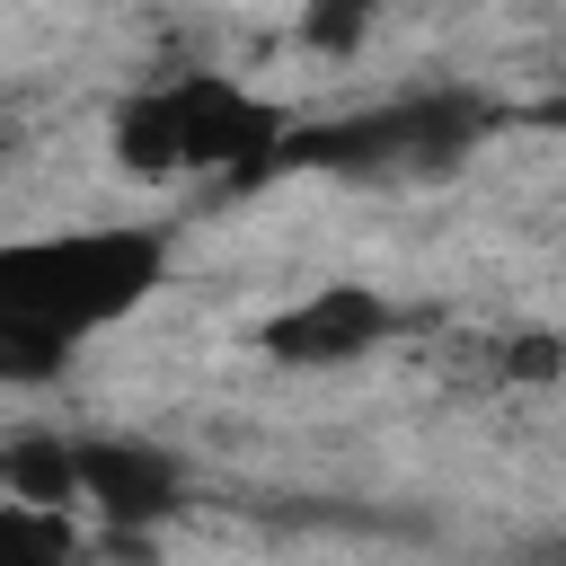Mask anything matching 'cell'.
<instances>
[{
  "label": "cell",
  "mask_w": 566,
  "mask_h": 566,
  "mask_svg": "<svg viewBox=\"0 0 566 566\" xmlns=\"http://www.w3.org/2000/svg\"><path fill=\"white\" fill-rule=\"evenodd\" d=\"M0 566H80L71 513H27L0 495Z\"/></svg>",
  "instance_id": "cell-6"
},
{
  "label": "cell",
  "mask_w": 566,
  "mask_h": 566,
  "mask_svg": "<svg viewBox=\"0 0 566 566\" xmlns=\"http://www.w3.org/2000/svg\"><path fill=\"white\" fill-rule=\"evenodd\" d=\"M513 371H531V380H548V371H557V345H548V336H522V363H513Z\"/></svg>",
  "instance_id": "cell-9"
},
{
  "label": "cell",
  "mask_w": 566,
  "mask_h": 566,
  "mask_svg": "<svg viewBox=\"0 0 566 566\" xmlns=\"http://www.w3.org/2000/svg\"><path fill=\"white\" fill-rule=\"evenodd\" d=\"M159 283V239L150 230H53V239H9L0 248V336L71 354L80 336L115 327L142 310Z\"/></svg>",
  "instance_id": "cell-1"
},
{
  "label": "cell",
  "mask_w": 566,
  "mask_h": 566,
  "mask_svg": "<svg viewBox=\"0 0 566 566\" xmlns=\"http://www.w3.org/2000/svg\"><path fill=\"white\" fill-rule=\"evenodd\" d=\"M0 495L27 513H71V433H18L0 451Z\"/></svg>",
  "instance_id": "cell-5"
},
{
  "label": "cell",
  "mask_w": 566,
  "mask_h": 566,
  "mask_svg": "<svg viewBox=\"0 0 566 566\" xmlns=\"http://www.w3.org/2000/svg\"><path fill=\"white\" fill-rule=\"evenodd\" d=\"M71 354H53V345H27V336H0V380H53Z\"/></svg>",
  "instance_id": "cell-7"
},
{
  "label": "cell",
  "mask_w": 566,
  "mask_h": 566,
  "mask_svg": "<svg viewBox=\"0 0 566 566\" xmlns=\"http://www.w3.org/2000/svg\"><path fill=\"white\" fill-rule=\"evenodd\" d=\"M0 142H9V124H0Z\"/></svg>",
  "instance_id": "cell-10"
},
{
  "label": "cell",
  "mask_w": 566,
  "mask_h": 566,
  "mask_svg": "<svg viewBox=\"0 0 566 566\" xmlns=\"http://www.w3.org/2000/svg\"><path fill=\"white\" fill-rule=\"evenodd\" d=\"M363 35V9H318L310 18V44H354Z\"/></svg>",
  "instance_id": "cell-8"
},
{
  "label": "cell",
  "mask_w": 566,
  "mask_h": 566,
  "mask_svg": "<svg viewBox=\"0 0 566 566\" xmlns=\"http://www.w3.org/2000/svg\"><path fill=\"white\" fill-rule=\"evenodd\" d=\"M71 504H88L106 531H150L159 513H177V460L159 442H124V433H80L71 442Z\"/></svg>",
  "instance_id": "cell-3"
},
{
  "label": "cell",
  "mask_w": 566,
  "mask_h": 566,
  "mask_svg": "<svg viewBox=\"0 0 566 566\" xmlns=\"http://www.w3.org/2000/svg\"><path fill=\"white\" fill-rule=\"evenodd\" d=\"M274 142H283V115L265 97H248L239 80H212V71L142 88L115 115V150L150 177H168V168H265Z\"/></svg>",
  "instance_id": "cell-2"
},
{
  "label": "cell",
  "mask_w": 566,
  "mask_h": 566,
  "mask_svg": "<svg viewBox=\"0 0 566 566\" xmlns=\"http://www.w3.org/2000/svg\"><path fill=\"white\" fill-rule=\"evenodd\" d=\"M380 336H389V301L363 292V283H327V292H310L301 310H283L265 327V354H283V363H354Z\"/></svg>",
  "instance_id": "cell-4"
}]
</instances>
